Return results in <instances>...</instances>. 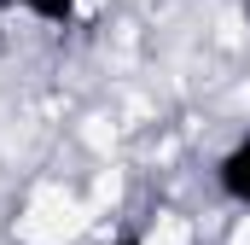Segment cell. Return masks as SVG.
<instances>
[{"label": "cell", "mask_w": 250, "mask_h": 245, "mask_svg": "<svg viewBox=\"0 0 250 245\" xmlns=\"http://www.w3.org/2000/svg\"><path fill=\"white\" fill-rule=\"evenodd\" d=\"M227 181L239 187V198H250V146L239 152V158H233V164H227Z\"/></svg>", "instance_id": "cell-1"}]
</instances>
